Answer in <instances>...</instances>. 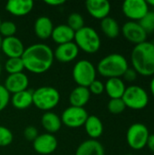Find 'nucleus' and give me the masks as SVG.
I'll return each mask as SVG.
<instances>
[{
	"label": "nucleus",
	"mask_w": 154,
	"mask_h": 155,
	"mask_svg": "<svg viewBox=\"0 0 154 155\" xmlns=\"http://www.w3.org/2000/svg\"><path fill=\"white\" fill-rule=\"evenodd\" d=\"M25 69L33 74H44L53 65L54 51L45 44H34L25 49L21 56Z\"/></svg>",
	"instance_id": "1"
},
{
	"label": "nucleus",
	"mask_w": 154,
	"mask_h": 155,
	"mask_svg": "<svg viewBox=\"0 0 154 155\" xmlns=\"http://www.w3.org/2000/svg\"><path fill=\"white\" fill-rule=\"evenodd\" d=\"M133 68L143 76L154 75V44L145 41L134 45L131 54Z\"/></svg>",
	"instance_id": "2"
},
{
	"label": "nucleus",
	"mask_w": 154,
	"mask_h": 155,
	"mask_svg": "<svg viewBox=\"0 0 154 155\" xmlns=\"http://www.w3.org/2000/svg\"><path fill=\"white\" fill-rule=\"evenodd\" d=\"M128 68L127 59L123 54L114 53L102 58L96 66V71L107 79L121 78Z\"/></svg>",
	"instance_id": "3"
},
{
	"label": "nucleus",
	"mask_w": 154,
	"mask_h": 155,
	"mask_svg": "<svg viewBox=\"0 0 154 155\" xmlns=\"http://www.w3.org/2000/svg\"><path fill=\"white\" fill-rule=\"evenodd\" d=\"M60 99L59 91L52 86H41L33 91V104L44 112H49L56 107Z\"/></svg>",
	"instance_id": "4"
},
{
	"label": "nucleus",
	"mask_w": 154,
	"mask_h": 155,
	"mask_svg": "<svg viewBox=\"0 0 154 155\" xmlns=\"http://www.w3.org/2000/svg\"><path fill=\"white\" fill-rule=\"evenodd\" d=\"M74 42L83 52L95 54L101 47V38L98 33L91 26H84L74 34Z\"/></svg>",
	"instance_id": "5"
},
{
	"label": "nucleus",
	"mask_w": 154,
	"mask_h": 155,
	"mask_svg": "<svg viewBox=\"0 0 154 155\" xmlns=\"http://www.w3.org/2000/svg\"><path fill=\"white\" fill-rule=\"evenodd\" d=\"M122 99L126 108L128 107L132 110H143L149 104L148 93L139 85L126 87Z\"/></svg>",
	"instance_id": "6"
},
{
	"label": "nucleus",
	"mask_w": 154,
	"mask_h": 155,
	"mask_svg": "<svg viewBox=\"0 0 154 155\" xmlns=\"http://www.w3.org/2000/svg\"><path fill=\"white\" fill-rule=\"evenodd\" d=\"M96 68L88 60L78 61L73 68V78L78 86L87 87L96 79Z\"/></svg>",
	"instance_id": "7"
},
{
	"label": "nucleus",
	"mask_w": 154,
	"mask_h": 155,
	"mask_svg": "<svg viewBox=\"0 0 154 155\" xmlns=\"http://www.w3.org/2000/svg\"><path fill=\"white\" fill-rule=\"evenodd\" d=\"M149 136L150 132L147 126L142 123H135L128 128L126 141L133 150L139 151L146 147Z\"/></svg>",
	"instance_id": "8"
},
{
	"label": "nucleus",
	"mask_w": 154,
	"mask_h": 155,
	"mask_svg": "<svg viewBox=\"0 0 154 155\" xmlns=\"http://www.w3.org/2000/svg\"><path fill=\"white\" fill-rule=\"evenodd\" d=\"M89 114L84 107L69 106L61 115L62 124L69 128H79L84 125Z\"/></svg>",
	"instance_id": "9"
},
{
	"label": "nucleus",
	"mask_w": 154,
	"mask_h": 155,
	"mask_svg": "<svg viewBox=\"0 0 154 155\" xmlns=\"http://www.w3.org/2000/svg\"><path fill=\"white\" fill-rule=\"evenodd\" d=\"M122 10L131 21L139 22L150 11V7L145 0H126L123 4Z\"/></svg>",
	"instance_id": "10"
},
{
	"label": "nucleus",
	"mask_w": 154,
	"mask_h": 155,
	"mask_svg": "<svg viewBox=\"0 0 154 155\" xmlns=\"http://www.w3.org/2000/svg\"><path fill=\"white\" fill-rule=\"evenodd\" d=\"M121 31L124 38L129 42L134 44L135 45L145 42L147 39L148 34L145 32V30L141 26V25L138 22H133V21L126 22L123 25Z\"/></svg>",
	"instance_id": "11"
},
{
	"label": "nucleus",
	"mask_w": 154,
	"mask_h": 155,
	"mask_svg": "<svg viewBox=\"0 0 154 155\" xmlns=\"http://www.w3.org/2000/svg\"><path fill=\"white\" fill-rule=\"evenodd\" d=\"M58 146V141L56 137L52 134H39L33 142V148L38 154L49 155L53 153Z\"/></svg>",
	"instance_id": "12"
},
{
	"label": "nucleus",
	"mask_w": 154,
	"mask_h": 155,
	"mask_svg": "<svg viewBox=\"0 0 154 155\" xmlns=\"http://www.w3.org/2000/svg\"><path fill=\"white\" fill-rule=\"evenodd\" d=\"M3 85L9 94H14L27 90L29 85V79L25 73L8 74Z\"/></svg>",
	"instance_id": "13"
},
{
	"label": "nucleus",
	"mask_w": 154,
	"mask_h": 155,
	"mask_svg": "<svg viewBox=\"0 0 154 155\" xmlns=\"http://www.w3.org/2000/svg\"><path fill=\"white\" fill-rule=\"evenodd\" d=\"M79 48L74 42L58 45L54 51V57L61 63L73 62L79 54Z\"/></svg>",
	"instance_id": "14"
},
{
	"label": "nucleus",
	"mask_w": 154,
	"mask_h": 155,
	"mask_svg": "<svg viewBox=\"0 0 154 155\" xmlns=\"http://www.w3.org/2000/svg\"><path fill=\"white\" fill-rule=\"evenodd\" d=\"M85 7L92 17L99 20L109 16L111 12V4L107 0H87Z\"/></svg>",
	"instance_id": "15"
},
{
	"label": "nucleus",
	"mask_w": 154,
	"mask_h": 155,
	"mask_svg": "<svg viewBox=\"0 0 154 155\" xmlns=\"http://www.w3.org/2000/svg\"><path fill=\"white\" fill-rule=\"evenodd\" d=\"M25 45L23 42L16 36H10L3 38L2 42V52L8 58L21 57L25 52Z\"/></svg>",
	"instance_id": "16"
},
{
	"label": "nucleus",
	"mask_w": 154,
	"mask_h": 155,
	"mask_svg": "<svg viewBox=\"0 0 154 155\" xmlns=\"http://www.w3.org/2000/svg\"><path fill=\"white\" fill-rule=\"evenodd\" d=\"M5 10L15 16H25L34 8L32 0H10L5 4Z\"/></svg>",
	"instance_id": "17"
},
{
	"label": "nucleus",
	"mask_w": 154,
	"mask_h": 155,
	"mask_svg": "<svg viewBox=\"0 0 154 155\" xmlns=\"http://www.w3.org/2000/svg\"><path fill=\"white\" fill-rule=\"evenodd\" d=\"M54 26L52 20L47 16H40L34 21V31L35 35L42 40H46L51 37Z\"/></svg>",
	"instance_id": "18"
},
{
	"label": "nucleus",
	"mask_w": 154,
	"mask_h": 155,
	"mask_svg": "<svg viewBox=\"0 0 154 155\" xmlns=\"http://www.w3.org/2000/svg\"><path fill=\"white\" fill-rule=\"evenodd\" d=\"M75 155H105V152L103 145L99 141L89 139L79 144Z\"/></svg>",
	"instance_id": "19"
},
{
	"label": "nucleus",
	"mask_w": 154,
	"mask_h": 155,
	"mask_svg": "<svg viewBox=\"0 0 154 155\" xmlns=\"http://www.w3.org/2000/svg\"><path fill=\"white\" fill-rule=\"evenodd\" d=\"M41 124L46 133L52 134L57 133L63 125L61 117L52 111L44 112L41 118Z\"/></svg>",
	"instance_id": "20"
},
{
	"label": "nucleus",
	"mask_w": 154,
	"mask_h": 155,
	"mask_svg": "<svg viewBox=\"0 0 154 155\" xmlns=\"http://www.w3.org/2000/svg\"><path fill=\"white\" fill-rule=\"evenodd\" d=\"M75 32L72 30L67 25H59L55 26L52 33V39L57 45H63L74 42Z\"/></svg>",
	"instance_id": "21"
},
{
	"label": "nucleus",
	"mask_w": 154,
	"mask_h": 155,
	"mask_svg": "<svg viewBox=\"0 0 154 155\" xmlns=\"http://www.w3.org/2000/svg\"><path fill=\"white\" fill-rule=\"evenodd\" d=\"M126 86L121 78H110L107 79L104 84V91L106 92L107 95L111 99H119L122 98Z\"/></svg>",
	"instance_id": "22"
},
{
	"label": "nucleus",
	"mask_w": 154,
	"mask_h": 155,
	"mask_svg": "<svg viewBox=\"0 0 154 155\" xmlns=\"http://www.w3.org/2000/svg\"><path fill=\"white\" fill-rule=\"evenodd\" d=\"M91 93L87 87L77 86L75 87L69 95V102L71 106L84 107L88 104L91 98Z\"/></svg>",
	"instance_id": "23"
},
{
	"label": "nucleus",
	"mask_w": 154,
	"mask_h": 155,
	"mask_svg": "<svg viewBox=\"0 0 154 155\" xmlns=\"http://www.w3.org/2000/svg\"><path fill=\"white\" fill-rule=\"evenodd\" d=\"M10 103L17 110H25L33 104V91L25 90L12 94Z\"/></svg>",
	"instance_id": "24"
},
{
	"label": "nucleus",
	"mask_w": 154,
	"mask_h": 155,
	"mask_svg": "<svg viewBox=\"0 0 154 155\" xmlns=\"http://www.w3.org/2000/svg\"><path fill=\"white\" fill-rule=\"evenodd\" d=\"M84 127L87 135L93 140L99 138L103 133V122L96 115H89Z\"/></svg>",
	"instance_id": "25"
},
{
	"label": "nucleus",
	"mask_w": 154,
	"mask_h": 155,
	"mask_svg": "<svg viewBox=\"0 0 154 155\" xmlns=\"http://www.w3.org/2000/svg\"><path fill=\"white\" fill-rule=\"evenodd\" d=\"M100 26H101L103 33L108 38L114 39V38L118 37L120 35V32H121L120 25H119L118 22L113 17L107 16L104 19L101 20Z\"/></svg>",
	"instance_id": "26"
},
{
	"label": "nucleus",
	"mask_w": 154,
	"mask_h": 155,
	"mask_svg": "<svg viewBox=\"0 0 154 155\" xmlns=\"http://www.w3.org/2000/svg\"><path fill=\"white\" fill-rule=\"evenodd\" d=\"M24 69L25 66L21 57L8 58L5 63V70L8 73V74L23 73Z\"/></svg>",
	"instance_id": "27"
},
{
	"label": "nucleus",
	"mask_w": 154,
	"mask_h": 155,
	"mask_svg": "<svg viewBox=\"0 0 154 155\" xmlns=\"http://www.w3.org/2000/svg\"><path fill=\"white\" fill-rule=\"evenodd\" d=\"M67 25L74 32H77L84 26V19L81 14L76 12L72 13L67 18Z\"/></svg>",
	"instance_id": "28"
},
{
	"label": "nucleus",
	"mask_w": 154,
	"mask_h": 155,
	"mask_svg": "<svg viewBox=\"0 0 154 155\" xmlns=\"http://www.w3.org/2000/svg\"><path fill=\"white\" fill-rule=\"evenodd\" d=\"M17 30L16 25L12 21H3L0 25V35L3 38L15 36Z\"/></svg>",
	"instance_id": "29"
},
{
	"label": "nucleus",
	"mask_w": 154,
	"mask_h": 155,
	"mask_svg": "<svg viewBox=\"0 0 154 155\" xmlns=\"http://www.w3.org/2000/svg\"><path fill=\"white\" fill-rule=\"evenodd\" d=\"M145 32L152 33L154 31V11H149L139 22Z\"/></svg>",
	"instance_id": "30"
},
{
	"label": "nucleus",
	"mask_w": 154,
	"mask_h": 155,
	"mask_svg": "<svg viewBox=\"0 0 154 155\" xmlns=\"http://www.w3.org/2000/svg\"><path fill=\"white\" fill-rule=\"evenodd\" d=\"M107 108L111 114H122L126 109V106L123 99L119 98V99H111L107 104Z\"/></svg>",
	"instance_id": "31"
},
{
	"label": "nucleus",
	"mask_w": 154,
	"mask_h": 155,
	"mask_svg": "<svg viewBox=\"0 0 154 155\" xmlns=\"http://www.w3.org/2000/svg\"><path fill=\"white\" fill-rule=\"evenodd\" d=\"M14 135L10 129L5 126H0V147H6L13 142Z\"/></svg>",
	"instance_id": "32"
},
{
	"label": "nucleus",
	"mask_w": 154,
	"mask_h": 155,
	"mask_svg": "<svg viewBox=\"0 0 154 155\" xmlns=\"http://www.w3.org/2000/svg\"><path fill=\"white\" fill-rule=\"evenodd\" d=\"M88 89L91 93V94H94V95H100L104 92V84L100 81L95 79L89 86Z\"/></svg>",
	"instance_id": "33"
},
{
	"label": "nucleus",
	"mask_w": 154,
	"mask_h": 155,
	"mask_svg": "<svg viewBox=\"0 0 154 155\" xmlns=\"http://www.w3.org/2000/svg\"><path fill=\"white\" fill-rule=\"evenodd\" d=\"M10 102V94L3 84H0V112H2Z\"/></svg>",
	"instance_id": "34"
},
{
	"label": "nucleus",
	"mask_w": 154,
	"mask_h": 155,
	"mask_svg": "<svg viewBox=\"0 0 154 155\" xmlns=\"http://www.w3.org/2000/svg\"><path fill=\"white\" fill-rule=\"evenodd\" d=\"M38 135H39L38 130L34 126L29 125V126L25 127V130H24V137L25 138L26 141L34 142Z\"/></svg>",
	"instance_id": "35"
},
{
	"label": "nucleus",
	"mask_w": 154,
	"mask_h": 155,
	"mask_svg": "<svg viewBox=\"0 0 154 155\" xmlns=\"http://www.w3.org/2000/svg\"><path fill=\"white\" fill-rule=\"evenodd\" d=\"M137 75H138V74L136 73V71L133 68H128L126 70V72L124 73V74L123 75V77L127 82H133L136 80Z\"/></svg>",
	"instance_id": "36"
},
{
	"label": "nucleus",
	"mask_w": 154,
	"mask_h": 155,
	"mask_svg": "<svg viewBox=\"0 0 154 155\" xmlns=\"http://www.w3.org/2000/svg\"><path fill=\"white\" fill-rule=\"evenodd\" d=\"M44 3L51 6H60V5H64L65 3V1L64 0H46V1H44Z\"/></svg>",
	"instance_id": "37"
},
{
	"label": "nucleus",
	"mask_w": 154,
	"mask_h": 155,
	"mask_svg": "<svg viewBox=\"0 0 154 155\" xmlns=\"http://www.w3.org/2000/svg\"><path fill=\"white\" fill-rule=\"evenodd\" d=\"M146 146L149 148V150L151 152H152L154 153V134H150Z\"/></svg>",
	"instance_id": "38"
},
{
	"label": "nucleus",
	"mask_w": 154,
	"mask_h": 155,
	"mask_svg": "<svg viewBox=\"0 0 154 155\" xmlns=\"http://www.w3.org/2000/svg\"><path fill=\"white\" fill-rule=\"evenodd\" d=\"M150 90H151V94H152V96L154 97V76L152 77V79L151 80V83H150Z\"/></svg>",
	"instance_id": "39"
},
{
	"label": "nucleus",
	"mask_w": 154,
	"mask_h": 155,
	"mask_svg": "<svg viewBox=\"0 0 154 155\" xmlns=\"http://www.w3.org/2000/svg\"><path fill=\"white\" fill-rule=\"evenodd\" d=\"M147 4H148L149 6H152V7H154V0H148V1H147Z\"/></svg>",
	"instance_id": "40"
},
{
	"label": "nucleus",
	"mask_w": 154,
	"mask_h": 155,
	"mask_svg": "<svg viewBox=\"0 0 154 155\" xmlns=\"http://www.w3.org/2000/svg\"><path fill=\"white\" fill-rule=\"evenodd\" d=\"M2 42H3V37L0 35V50H1V47H2Z\"/></svg>",
	"instance_id": "41"
},
{
	"label": "nucleus",
	"mask_w": 154,
	"mask_h": 155,
	"mask_svg": "<svg viewBox=\"0 0 154 155\" xmlns=\"http://www.w3.org/2000/svg\"><path fill=\"white\" fill-rule=\"evenodd\" d=\"M1 73H2V67H1V64H0V75H1Z\"/></svg>",
	"instance_id": "42"
},
{
	"label": "nucleus",
	"mask_w": 154,
	"mask_h": 155,
	"mask_svg": "<svg viewBox=\"0 0 154 155\" xmlns=\"http://www.w3.org/2000/svg\"><path fill=\"white\" fill-rule=\"evenodd\" d=\"M123 155H133V154H131V153H127V154H123Z\"/></svg>",
	"instance_id": "43"
},
{
	"label": "nucleus",
	"mask_w": 154,
	"mask_h": 155,
	"mask_svg": "<svg viewBox=\"0 0 154 155\" xmlns=\"http://www.w3.org/2000/svg\"><path fill=\"white\" fill-rule=\"evenodd\" d=\"M1 22H2V21H1V17H0V25H1Z\"/></svg>",
	"instance_id": "44"
}]
</instances>
